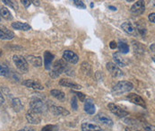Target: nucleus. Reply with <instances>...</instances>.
<instances>
[{"label": "nucleus", "mask_w": 155, "mask_h": 131, "mask_svg": "<svg viewBox=\"0 0 155 131\" xmlns=\"http://www.w3.org/2000/svg\"><path fill=\"white\" fill-rule=\"evenodd\" d=\"M133 88L134 86L132 83H130L128 81H120L113 87L112 93L114 95L119 96V95H122L126 92H130Z\"/></svg>", "instance_id": "nucleus-1"}, {"label": "nucleus", "mask_w": 155, "mask_h": 131, "mask_svg": "<svg viewBox=\"0 0 155 131\" xmlns=\"http://www.w3.org/2000/svg\"><path fill=\"white\" fill-rule=\"evenodd\" d=\"M67 69V64L65 62L64 59H59V60H57L52 67V70L49 74V76L52 77V78H57L63 72H65Z\"/></svg>", "instance_id": "nucleus-2"}, {"label": "nucleus", "mask_w": 155, "mask_h": 131, "mask_svg": "<svg viewBox=\"0 0 155 131\" xmlns=\"http://www.w3.org/2000/svg\"><path fill=\"white\" fill-rule=\"evenodd\" d=\"M13 60L16 67L22 72V73H27L29 71V65L27 60L20 55H14L13 56Z\"/></svg>", "instance_id": "nucleus-3"}, {"label": "nucleus", "mask_w": 155, "mask_h": 131, "mask_svg": "<svg viewBox=\"0 0 155 131\" xmlns=\"http://www.w3.org/2000/svg\"><path fill=\"white\" fill-rule=\"evenodd\" d=\"M30 109L36 112V113L41 114L44 112L45 110L44 103L42 102V101L41 99L37 98V97L32 98L31 102H30Z\"/></svg>", "instance_id": "nucleus-4"}, {"label": "nucleus", "mask_w": 155, "mask_h": 131, "mask_svg": "<svg viewBox=\"0 0 155 131\" xmlns=\"http://www.w3.org/2000/svg\"><path fill=\"white\" fill-rule=\"evenodd\" d=\"M108 108H109V109L110 110L113 114H115L118 118H125V117L129 115L128 111L122 109L121 107H119L118 105H117L115 103H109L108 104Z\"/></svg>", "instance_id": "nucleus-5"}, {"label": "nucleus", "mask_w": 155, "mask_h": 131, "mask_svg": "<svg viewBox=\"0 0 155 131\" xmlns=\"http://www.w3.org/2000/svg\"><path fill=\"white\" fill-rule=\"evenodd\" d=\"M130 11H131V13L133 15H142L145 11V3H144V0H138V1H136L133 5L131 6Z\"/></svg>", "instance_id": "nucleus-6"}, {"label": "nucleus", "mask_w": 155, "mask_h": 131, "mask_svg": "<svg viewBox=\"0 0 155 131\" xmlns=\"http://www.w3.org/2000/svg\"><path fill=\"white\" fill-rule=\"evenodd\" d=\"M26 119L29 123L33 125H38L41 122V118L39 113H36L32 110H29L26 113Z\"/></svg>", "instance_id": "nucleus-7"}, {"label": "nucleus", "mask_w": 155, "mask_h": 131, "mask_svg": "<svg viewBox=\"0 0 155 131\" xmlns=\"http://www.w3.org/2000/svg\"><path fill=\"white\" fill-rule=\"evenodd\" d=\"M107 69L110 73L111 76L113 77H115V78H118V77H121V76H124L123 72L120 70L118 66H117L116 64L112 63V62L107 63Z\"/></svg>", "instance_id": "nucleus-8"}, {"label": "nucleus", "mask_w": 155, "mask_h": 131, "mask_svg": "<svg viewBox=\"0 0 155 131\" xmlns=\"http://www.w3.org/2000/svg\"><path fill=\"white\" fill-rule=\"evenodd\" d=\"M127 99L129 100L131 102H133L134 104L138 105V106H141V107H143L144 109L146 108V103H145L144 100L141 96H139L138 94H136V93H129L127 96Z\"/></svg>", "instance_id": "nucleus-9"}, {"label": "nucleus", "mask_w": 155, "mask_h": 131, "mask_svg": "<svg viewBox=\"0 0 155 131\" xmlns=\"http://www.w3.org/2000/svg\"><path fill=\"white\" fill-rule=\"evenodd\" d=\"M63 59L71 64H76L79 60L78 56L72 50H65L63 53Z\"/></svg>", "instance_id": "nucleus-10"}, {"label": "nucleus", "mask_w": 155, "mask_h": 131, "mask_svg": "<svg viewBox=\"0 0 155 131\" xmlns=\"http://www.w3.org/2000/svg\"><path fill=\"white\" fill-rule=\"evenodd\" d=\"M14 38H15V33L12 31L3 26L0 27V40L9 41V40H13Z\"/></svg>", "instance_id": "nucleus-11"}, {"label": "nucleus", "mask_w": 155, "mask_h": 131, "mask_svg": "<svg viewBox=\"0 0 155 131\" xmlns=\"http://www.w3.org/2000/svg\"><path fill=\"white\" fill-rule=\"evenodd\" d=\"M22 84L26 87L31 88V89H34V90H43L44 89V86L41 83L37 82L35 80H31V79L25 80V81L22 82Z\"/></svg>", "instance_id": "nucleus-12"}, {"label": "nucleus", "mask_w": 155, "mask_h": 131, "mask_svg": "<svg viewBox=\"0 0 155 131\" xmlns=\"http://www.w3.org/2000/svg\"><path fill=\"white\" fill-rule=\"evenodd\" d=\"M55 56L48 50L45 51L44 53V66L45 68L47 70H49L51 69V64H52V61L54 59Z\"/></svg>", "instance_id": "nucleus-13"}, {"label": "nucleus", "mask_w": 155, "mask_h": 131, "mask_svg": "<svg viewBox=\"0 0 155 131\" xmlns=\"http://www.w3.org/2000/svg\"><path fill=\"white\" fill-rule=\"evenodd\" d=\"M50 111L56 116H59V115L68 116L70 114V112L67 109L63 108V107H60V106H51L50 107Z\"/></svg>", "instance_id": "nucleus-14"}, {"label": "nucleus", "mask_w": 155, "mask_h": 131, "mask_svg": "<svg viewBox=\"0 0 155 131\" xmlns=\"http://www.w3.org/2000/svg\"><path fill=\"white\" fill-rule=\"evenodd\" d=\"M59 85L62 86H65V87L72 88V89H75V90H78V89L82 88V86L80 85H78V84H76V83H74V82H73V81H71L69 79H65V78L61 79L59 81Z\"/></svg>", "instance_id": "nucleus-15"}, {"label": "nucleus", "mask_w": 155, "mask_h": 131, "mask_svg": "<svg viewBox=\"0 0 155 131\" xmlns=\"http://www.w3.org/2000/svg\"><path fill=\"white\" fill-rule=\"evenodd\" d=\"M121 28L128 34L130 35H137V32L135 30V27L134 26L131 22H126L121 25Z\"/></svg>", "instance_id": "nucleus-16"}, {"label": "nucleus", "mask_w": 155, "mask_h": 131, "mask_svg": "<svg viewBox=\"0 0 155 131\" xmlns=\"http://www.w3.org/2000/svg\"><path fill=\"white\" fill-rule=\"evenodd\" d=\"M81 129L83 131H101V128L96 124H92V123H88V122H84L82 124Z\"/></svg>", "instance_id": "nucleus-17"}, {"label": "nucleus", "mask_w": 155, "mask_h": 131, "mask_svg": "<svg viewBox=\"0 0 155 131\" xmlns=\"http://www.w3.org/2000/svg\"><path fill=\"white\" fill-rule=\"evenodd\" d=\"M97 119L100 122H101L102 124L106 125V126H109V127H112L113 126V120L111 119L110 117H108L107 115L105 114H98L97 116Z\"/></svg>", "instance_id": "nucleus-18"}, {"label": "nucleus", "mask_w": 155, "mask_h": 131, "mask_svg": "<svg viewBox=\"0 0 155 131\" xmlns=\"http://www.w3.org/2000/svg\"><path fill=\"white\" fill-rule=\"evenodd\" d=\"M27 59H28V61L30 62V64H31L33 66L40 67L42 66V59L41 57H35L32 55H29V56H27Z\"/></svg>", "instance_id": "nucleus-19"}, {"label": "nucleus", "mask_w": 155, "mask_h": 131, "mask_svg": "<svg viewBox=\"0 0 155 131\" xmlns=\"http://www.w3.org/2000/svg\"><path fill=\"white\" fill-rule=\"evenodd\" d=\"M12 27L15 30L18 31H30L31 29V27L30 26V24L26 23V22H15L12 23Z\"/></svg>", "instance_id": "nucleus-20"}, {"label": "nucleus", "mask_w": 155, "mask_h": 131, "mask_svg": "<svg viewBox=\"0 0 155 131\" xmlns=\"http://www.w3.org/2000/svg\"><path fill=\"white\" fill-rule=\"evenodd\" d=\"M132 43H133L134 51L135 54H137V55H143V54H144V52H145V47L143 44L138 42H136V41H133Z\"/></svg>", "instance_id": "nucleus-21"}, {"label": "nucleus", "mask_w": 155, "mask_h": 131, "mask_svg": "<svg viewBox=\"0 0 155 131\" xmlns=\"http://www.w3.org/2000/svg\"><path fill=\"white\" fill-rule=\"evenodd\" d=\"M50 94H51L53 97H55L57 100L61 101V102H63V101L66 99V94H65V92H62V91H60V90H57V89L51 90V91H50Z\"/></svg>", "instance_id": "nucleus-22"}, {"label": "nucleus", "mask_w": 155, "mask_h": 131, "mask_svg": "<svg viewBox=\"0 0 155 131\" xmlns=\"http://www.w3.org/2000/svg\"><path fill=\"white\" fill-rule=\"evenodd\" d=\"M95 105H94V103L92 102V101H91V100H88V101H86L85 102V103H84V110L88 113V114H91V115H92V114H94L95 113Z\"/></svg>", "instance_id": "nucleus-23"}, {"label": "nucleus", "mask_w": 155, "mask_h": 131, "mask_svg": "<svg viewBox=\"0 0 155 131\" xmlns=\"http://www.w3.org/2000/svg\"><path fill=\"white\" fill-rule=\"evenodd\" d=\"M12 107H13V109H14V110L15 112H19V111H21L23 109V105H22V102L18 98L13 99V101H12Z\"/></svg>", "instance_id": "nucleus-24"}, {"label": "nucleus", "mask_w": 155, "mask_h": 131, "mask_svg": "<svg viewBox=\"0 0 155 131\" xmlns=\"http://www.w3.org/2000/svg\"><path fill=\"white\" fill-rule=\"evenodd\" d=\"M113 59H114V61H115L117 66H127L125 59H123L120 56V54H118V53H114L113 54Z\"/></svg>", "instance_id": "nucleus-25"}, {"label": "nucleus", "mask_w": 155, "mask_h": 131, "mask_svg": "<svg viewBox=\"0 0 155 131\" xmlns=\"http://www.w3.org/2000/svg\"><path fill=\"white\" fill-rule=\"evenodd\" d=\"M0 15L3 18L6 19V20H12L13 19V16H12V14L10 13V11L5 7V6H2L0 8Z\"/></svg>", "instance_id": "nucleus-26"}, {"label": "nucleus", "mask_w": 155, "mask_h": 131, "mask_svg": "<svg viewBox=\"0 0 155 131\" xmlns=\"http://www.w3.org/2000/svg\"><path fill=\"white\" fill-rule=\"evenodd\" d=\"M117 48H118V50L121 53H123V54H127L129 51V46L126 42H118Z\"/></svg>", "instance_id": "nucleus-27"}, {"label": "nucleus", "mask_w": 155, "mask_h": 131, "mask_svg": "<svg viewBox=\"0 0 155 131\" xmlns=\"http://www.w3.org/2000/svg\"><path fill=\"white\" fill-rule=\"evenodd\" d=\"M9 74V69L5 65L0 63V76H6Z\"/></svg>", "instance_id": "nucleus-28"}, {"label": "nucleus", "mask_w": 155, "mask_h": 131, "mask_svg": "<svg viewBox=\"0 0 155 131\" xmlns=\"http://www.w3.org/2000/svg\"><path fill=\"white\" fill-rule=\"evenodd\" d=\"M58 130V127L54 126V125H47L42 128L41 131H57Z\"/></svg>", "instance_id": "nucleus-29"}, {"label": "nucleus", "mask_w": 155, "mask_h": 131, "mask_svg": "<svg viewBox=\"0 0 155 131\" xmlns=\"http://www.w3.org/2000/svg\"><path fill=\"white\" fill-rule=\"evenodd\" d=\"M74 1V4L79 7V8H83V9H85L86 8V5H84V3L82 1V0H73Z\"/></svg>", "instance_id": "nucleus-30"}, {"label": "nucleus", "mask_w": 155, "mask_h": 131, "mask_svg": "<svg viewBox=\"0 0 155 131\" xmlns=\"http://www.w3.org/2000/svg\"><path fill=\"white\" fill-rule=\"evenodd\" d=\"M71 106L74 109V110H77L78 109V103H77V99L76 97H73L71 101Z\"/></svg>", "instance_id": "nucleus-31"}, {"label": "nucleus", "mask_w": 155, "mask_h": 131, "mask_svg": "<svg viewBox=\"0 0 155 131\" xmlns=\"http://www.w3.org/2000/svg\"><path fill=\"white\" fill-rule=\"evenodd\" d=\"M74 93L77 95V97L80 99L81 102H84L85 101V94H84L83 92H74Z\"/></svg>", "instance_id": "nucleus-32"}, {"label": "nucleus", "mask_w": 155, "mask_h": 131, "mask_svg": "<svg viewBox=\"0 0 155 131\" xmlns=\"http://www.w3.org/2000/svg\"><path fill=\"white\" fill-rule=\"evenodd\" d=\"M143 129L145 131H154V127L151 126L149 124H144L143 125Z\"/></svg>", "instance_id": "nucleus-33"}, {"label": "nucleus", "mask_w": 155, "mask_h": 131, "mask_svg": "<svg viewBox=\"0 0 155 131\" xmlns=\"http://www.w3.org/2000/svg\"><path fill=\"white\" fill-rule=\"evenodd\" d=\"M5 5H7L8 6H10L11 8H14L15 9V6H14V4H13V2L11 1V0H2Z\"/></svg>", "instance_id": "nucleus-34"}, {"label": "nucleus", "mask_w": 155, "mask_h": 131, "mask_svg": "<svg viewBox=\"0 0 155 131\" xmlns=\"http://www.w3.org/2000/svg\"><path fill=\"white\" fill-rule=\"evenodd\" d=\"M21 2H22V4L25 6V7H29L30 6V5H31V0H21Z\"/></svg>", "instance_id": "nucleus-35"}, {"label": "nucleus", "mask_w": 155, "mask_h": 131, "mask_svg": "<svg viewBox=\"0 0 155 131\" xmlns=\"http://www.w3.org/2000/svg\"><path fill=\"white\" fill-rule=\"evenodd\" d=\"M149 21L151 22H153V23H154L155 22V14L154 13H152V14H150L149 15Z\"/></svg>", "instance_id": "nucleus-36"}, {"label": "nucleus", "mask_w": 155, "mask_h": 131, "mask_svg": "<svg viewBox=\"0 0 155 131\" xmlns=\"http://www.w3.org/2000/svg\"><path fill=\"white\" fill-rule=\"evenodd\" d=\"M117 47V44L116 42H114V41L110 42V49H115Z\"/></svg>", "instance_id": "nucleus-37"}, {"label": "nucleus", "mask_w": 155, "mask_h": 131, "mask_svg": "<svg viewBox=\"0 0 155 131\" xmlns=\"http://www.w3.org/2000/svg\"><path fill=\"white\" fill-rule=\"evenodd\" d=\"M31 2H32L36 6H40V5H41V1L40 0H31Z\"/></svg>", "instance_id": "nucleus-38"}, {"label": "nucleus", "mask_w": 155, "mask_h": 131, "mask_svg": "<svg viewBox=\"0 0 155 131\" xmlns=\"http://www.w3.org/2000/svg\"><path fill=\"white\" fill-rule=\"evenodd\" d=\"M4 102H5V98H4V96H3L2 92H0V105L4 104Z\"/></svg>", "instance_id": "nucleus-39"}, {"label": "nucleus", "mask_w": 155, "mask_h": 131, "mask_svg": "<svg viewBox=\"0 0 155 131\" xmlns=\"http://www.w3.org/2000/svg\"><path fill=\"white\" fill-rule=\"evenodd\" d=\"M18 131H35L33 129H31V128H24V129H20V130Z\"/></svg>", "instance_id": "nucleus-40"}, {"label": "nucleus", "mask_w": 155, "mask_h": 131, "mask_svg": "<svg viewBox=\"0 0 155 131\" xmlns=\"http://www.w3.org/2000/svg\"><path fill=\"white\" fill-rule=\"evenodd\" d=\"M109 8H110V10H113V11H117V7H115V6H111V5H110Z\"/></svg>", "instance_id": "nucleus-41"}, {"label": "nucleus", "mask_w": 155, "mask_h": 131, "mask_svg": "<svg viewBox=\"0 0 155 131\" xmlns=\"http://www.w3.org/2000/svg\"><path fill=\"white\" fill-rule=\"evenodd\" d=\"M126 131H140V130H134V129H132L131 128H127V129H126Z\"/></svg>", "instance_id": "nucleus-42"}, {"label": "nucleus", "mask_w": 155, "mask_h": 131, "mask_svg": "<svg viewBox=\"0 0 155 131\" xmlns=\"http://www.w3.org/2000/svg\"><path fill=\"white\" fill-rule=\"evenodd\" d=\"M151 49H152L153 51H154V44H153V45L151 46Z\"/></svg>", "instance_id": "nucleus-43"}, {"label": "nucleus", "mask_w": 155, "mask_h": 131, "mask_svg": "<svg viewBox=\"0 0 155 131\" xmlns=\"http://www.w3.org/2000/svg\"><path fill=\"white\" fill-rule=\"evenodd\" d=\"M1 55H2V50H0V57H1Z\"/></svg>", "instance_id": "nucleus-44"}, {"label": "nucleus", "mask_w": 155, "mask_h": 131, "mask_svg": "<svg viewBox=\"0 0 155 131\" xmlns=\"http://www.w3.org/2000/svg\"></svg>", "instance_id": "nucleus-45"}]
</instances>
